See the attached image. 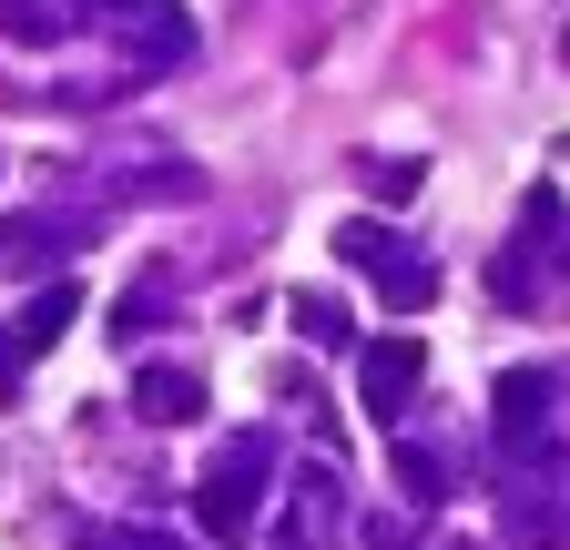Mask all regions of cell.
I'll list each match as a JSON object with an SVG mask.
<instances>
[{
  "mask_svg": "<svg viewBox=\"0 0 570 550\" xmlns=\"http://www.w3.org/2000/svg\"><path fill=\"white\" fill-rule=\"evenodd\" d=\"M142 407H154V419H194L204 387H194V377H174V367H154V377H142Z\"/></svg>",
  "mask_w": 570,
  "mask_h": 550,
  "instance_id": "obj_2",
  "label": "cell"
},
{
  "mask_svg": "<svg viewBox=\"0 0 570 550\" xmlns=\"http://www.w3.org/2000/svg\"><path fill=\"white\" fill-rule=\"evenodd\" d=\"M417 367H428L417 336H377V347H367V397H377V407H397V397L417 387Z\"/></svg>",
  "mask_w": 570,
  "mask_h": 550,
  "instance_id": "obj_1",
  "label": "cell"
}]
</instances>
